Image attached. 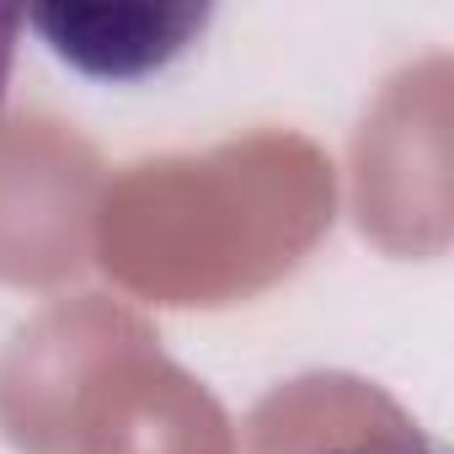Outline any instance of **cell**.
Returning <instances> with one entry per match:
<instances>
[{"label": "cell", "instance_id": "cell-3", "mask_svg": "<svg viewBox=\"0 0 454 454\" xmlns=\"http://www.w3.org/2000/svg\"><path fill=\"white\" fill-rule=\"evenodd\" d=\"M17 38H22V12H17V6H0V102H6V86H12Z\"/></svg>", "mask_w": 454, "mask_h": 454}, {"label": "cell", "instance_id": "cell-2", "mask_svg": "<svg viewBox=\"0 0 454 454\" xmlns=\"http://www.w3.org/2000/svg\"><path fill=\"white\" fill-rule=\"evenodd\" d=\"M332 454H443L438 443H427L422 433H390V438H369L353 449H332Z\"/></svg>", "mask_w": 454, "mask_h": 454}, {"label": "cell", "instance_id": "cell-1", "mask_svg": "<svg viewBox=\"0 0 454 454\" xmlns=\"http://www.w3.org/2000/svg\"><path fill=\"white\" fill-rule=\"evenodd\" d=\"M208 17V6H33L22 27H33L59 65L123 86L182 59Z\"/></svg>", "mask_w": 454, "mask_h": 454}]
</instances>
